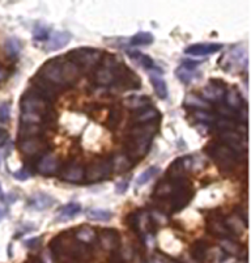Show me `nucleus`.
<instances>
[{
  "instance_id": "27",
  "label": "nucleus",
  "mask_w": 251,
  "mask_h": 263,
  "mask_svg": "<svg viewBox=\"0 0 251 263\" xmlns=\"http://www.w3.org/2000/svg\"><path fill=\"white\" fill-rule=\"evenodd\" d=\"M41 133H42V128H41L40 124L21 123L18 136H20V140L29 139V138H37V136H40Z\"/></svg>"
},
{
  "instance_id": "8",
  "label": "nucleus",
  "mask_w": 251,
  "mask_h": 263,
  "mask_svg": "<svg viewBox=\"0 0 251 263\" xmlns=\"http://www.w3.org/2000/svg\"><path fill=\"white\" fill-rule=\"evenodd\" d=\"M18 149L21 154L26 157L34 159L38 156H44L49 149V144L45 142L42 138H29V139H23L18 143Z\"/></svg>"
},
{
  "instance_id": "11",
  "label": "nucleus",
  "mask_w": 251,
  "mask_h": 263,
  "mask_svg": "<svg viewBox=\"0 0 251 263\" xmlns=\"http://www.w3.org/2000/svg\"><path fill=\"white\" fill-rule=\"evenodd\" d=\"M207 229L208 232L217 237L224 238H231V233L229 232L228 227L225 224V219L220 214H215L212 212L209 217L207 219Z\"/></svg>"
},
{
  "instance_id": "28",
  "label": "nucleus",
  "mask_w": 251,
  "mask_h": 263,
  "mask_svg": "<svg viewBox=\"0 0 251 263\" xmlns=\"http://www.w3.org/2000/svg\"><path fill=\"white\" fill-rule=\"evenodd\" d=\"M208 243L205 241H197L191 248V257L198 262H202L205 259L208 254Z\"/></svg>"
},
{
  "instance_id": "16",
  "label": "nucleus",
  "mask_w": 251,
  "mask_h": 263,
  "mask_svg": "<svg viewBox=\"0 0 251 263\" xmlns=\"http://www.w3.org/2000/svg\"><path fill=\"white\" fill-rule=\"evenodd\" d=\"M84 166L80 164H69L62 171L61 178L64 182L78 183L84 179Z\"/></svg>"
},
{
  "instance_id": "3",
  "label": "nucleus",
  "mask_w": 251,
  "mask_h": 263,
  "mask_svg": "<svg viewBox=\"0 0 251 263\" xmlns=\"http://www.w3.org/2000/svg\"><path fill=\"white\" fill-rule=\"evenodd\" d=\"M207 154L214 159L217 166L224 172H231L238 162V155L234 154L230 148L224 144L212 143L207 147Z\"/></svg>"
},
{
  "instance_id": "25",
  "label": "nucleus",
  "mask_w": 251,
  "mask_h": 263,
  "mask_svg": "<svg viewBox=\"0 0 251 263\" xmlns=\"http://www.w3.org/2000/svg\"><path fill=\"white\" fill-rule=\"evenodd\" d=\"M150 83H152L153 89H155V93H156L159 99H167V84L161 76L152 73L150 75Z\"/></svg>"
},
{
  "instance_id": "34",
  "label": "nucleus",
  "mask_w": 251,
  "mask_h": 263,
  "mask_svg": "<svg viewBox=\"0 0 251 263\" xmlns=\"http://www.w3.org/2000/svg\"><path fill=\"white\" fill-rule=\"evenodd\" d=\"M20 49H21V44L17 38L12 37L7 40L6 51L7 54H8V57H11V58H17V55L20 54Z\"/></svg>"
},
{
  "instance_id": "9",
  "label": "nucleus",
  "mask_w": 251,
  "mask_h": 263,
  "mask_svg": "<svg viewBox=\"0 0 251 263\" xmlns=\"http://www.w3.org/2000/svg\"><path fill=\"white\" fill-rule=\"evenodd\" d=\"M220 139L222 144L230 148L237 155L246 152L247 149V140L238 131H220Z\"/></svg>"
},
{
  "instance_id": "40",
  "label": "nucleus",
  "mask_w": 251,
  "mask_h": 263,
  "mask_svg": "<svg viewBox=\"0 0 251 263\" xmlns=\"http://www.w3.org/2000/svg\"><path fill=\"white\" fill-rule=\"evenodd\" d=\"M121 113H119L118 110H111L109 114V121H107V124H109L110 128H114L117 127L121 122Z\"/></svg>"
},
{
  "instance_id": "23",
  "label": "nucleus",
  "mask_w": 251,
  "mask_h": 263,
  "mask_svg": "<svg viewBox=\"0 0 251 263\" xmlns=\"http://www.w3.org/2000/svg\"><path fill=\"white\" fill-rule=\"evenodd\" d=\"M174 187H176V183L170 182V181H161L155 189L153 197L157 198V199H170Z\"/></svg>"
},
{
  "instance_id": "17",
  "label": "nucleus",
  "mask_w": 251,
  "mask_h": 263,
  "mask_svg": "<svg viewBox=\"0 0 251 263\" xmlns=\"http://www.w3.org/2000/svg\"><path fill=\"white\" fill-rule=\"evenodd\" d=\"M72 35L68 32H54L49 35V41H47V51H58V50L63 49L64 46L69 44Z\"/></svg>"
},
{
  "instance_id": "29",
  "label": "nucleus",
  "mask_w": 251,
  "mask_h": 263,
  "mask_svg": "<svg viewBox=\"0 0 251 263\" xmlns=\"http://www.w3.org/2000/svg\"><path fill=\"white\" fill-rule=\"evenodd\" d=\"M128 57H130L133 62H136L138 64L144 67L145 70H150V68L155 67V62L152 61V58H149L148 55L143 54V52L140 51H128Z\"/></svg>"
},
{
  "instance_id": "4",
  "label": "nucleus",
  "mask_w": 251,
  "mask_h": 263,
  "mask_svg": "<svg viewBox=\"0 0 251 263\" xmlns=\"http://www.w3.org/2000/svg\"><path fill=\"white\" fill-rule=\"evenodd\" d=\"M49 101H46L37 93L33 92L32 89H29L23 96L20 101V107L23 114H33V116L42 117L45 119L49 116Z\"/></svg>"
},
{
  "instance_id": "31",
  "label": "nucleus",
  "mask_w": 251,
  "mask_h": 263,
  "mask_svg": "<svg viewBox=\"0 0 251 263\" xmlns=\"http://www.w3.org/2000/svg\"><path fill=\"white\" fill-rule=\"evenodd\" d=\"M111 212L102 209H90L87 211V217L95 221H109L111 219Z\"/></svg>"
},
{
  "instance_id": "22",
  "label": "nucleus",
  "mask_w": 251,
  "mask_h": 263,
  "mask_svg": "<svg viewBox=\"0 0 251 263\" xmlns=\"http://www.w3.org/2000/svg\"><path fill=\"white\" fill-rule=\"evenodd\" d=\"M81 211V205L76 202H71L68 204L63 205L61 210L58 211V216H56V221H66V220L72 219L76 215H79V212Z\"/></svg>"
},
{
  "instance_id": "36",
  "label": "nucleus",
  "mask_w": 251,
  "mask_h": 263,
  "mask_svg": "<svg viewBox=\"0 0 251 263\" xmlns=\"http://www.w3.org/2000/svg\"><path fill=\"white\" fill-rule=\"evenodd\" d=\"M176 75L179 80L183 81V83H186V84L191 83V81H192V79L195 78V72H194V70L186 68L185 66H181L179 68H177Z\"/></svg>"
},
{
  "instance_id": "38",
  "label": "nucleus",
  "mask_w": 251,
  "mask_h": 263,
  "mask_svg": "<svg viewBox=\"0 0 251 263\" xmlns=\"http://www.w3.org/2000/svg\"><path fill=\"white\" fill-rule=\"evenodd\" d=\"M9 114H11V105H9V102L0 104V123H7L9 121Z\"/></svg>"
},
{
  "instance_id": "33",
  "label": "nucleus",
  "mask_w": 251,
  "mask_h": 263,
  "mask_svg": "<svg viewBox=\"0 0 251 263\" xmlns=\"http://www.w3.org/2000/svg\"><path fill=\"white\" fill-rule=\"evenodd\" d=\"M221 248L230 255H240L242 252V248L238 242H236L231 238H224L221 241Z\"/></svg>"
},
{
  "instance_id": "47",
  "label": "nucleus",
  "mask_w": 251,
  "mask_h": 263,
  "mask_svg": "<svg viewBox=\"0 0 251 263\" xmlns=\"http://www.w3.org/2000/svg\"><path fill=\"white\" fill-rule=\"evenodd\" d=\"M0 193H2V186H0Z\"/></svg>"
},
{
  "instance_id": "10",
  "label": "nucleus",
  "mask_w": 251,
  "mask_h": 263,
  "mask_svg": "<svg viewBox=\"0 0 251 263\" xmlns=\"http://www.w3.org/2000/svg\"><path fill=\"white\" fill-rule=\"evenodd\" d=\"M191 157H181V159H177L176 161L171 162V165L167 169V181H170L173 183H178L183 179H186V173L190 171L191 166Z\"/></svg>"
},
{
  "instance_id": "2",
  "label": "nucleus",
  "mask_w": 251,
  "mask_h": 263,
  "mask_svg": "<svg viewBox=\"0 0 251 263\" xmlns=\"http://www.w3.org/2000/svg\"><path fill=\"white\" fill-rule=\"evenodd\" d=\"M157 122L148 124H136L131 130L130 138L126 143L128 159L132 162L142 160L149 151L153 135L157 133Z\"/></svg>"
},
{
  "instance_id": "1",
  "label": "nucleus",
  "mask_w": 251,
  "mask_h": 263,
  "mask_svg": "<svg viewBox=\"0 0 251 263\" xmlns=\"http://www.w3.org/2000/svg\"><path fill=\"white\" fill-rule=\"evenodd\" d=\"M80 75V68L67 58H54L44 64L40 78L55 88L71 85Z\"/></svg>"
},
{
  "instance_id": "43",
  "label": "nucleus",
  "mask_w": 251,
  "mask_h": 263,
  "mask_svg": "<svg viewBox=\"0 0 251 263\" xmlns=\"http://www.w3.org/2000/svg\"><path fill=\"white\" fill-rule=\"evenodd\" d=\"M9 139V133L6 130V128H0V147L7 144Z\"/></svg>"
},
{
  "instance_id": "44",
  "label": "nucleus",
  "mask_w": 251,
  "mask_h": 263,
  "mask_svg": "<svg viewBox=\"0 0 251 263\" xmlns=\"http://www.w3.org/2000/svg\"><path fill=\"white\" fill-rule=\"evenodd\" d=\"M40 242H41V238L35 237V238H32V240L25 241V245L28 246V248H30V249H35V248H38V246H40Z\"/></svg>"
},
{
  "instance_id": "24",
  "label": "nucleus",
  "mask_w": 251,
  "mask_h": 263,
  "mask_svg": "<svg viewBox=\"0 0 251 263\" xmlns=\"http://www.w3.org/2000/svg\"><path fill=\"white\" fill-rule=\"evenodd\" d=\"M75 238L81 243H85V245H90L93 241L97 238V234L93 231L90 227L83 226L75 232Z\"/></svg>"
},
{
  "instance_id": "20",
  "label": "nucleus",
  "mask_w": 251,
  "mask_h": 263,
  "mask_svg": "<svg viewBox=\"0 0 251 263\" xmlns=\"http://www.w3.org/2000/svg\"><path fill=\"white\" fill-rule=\"evenodd\" d=\"M110 162H111V171H114L115 173H126L135 164V162H132L128 159V156L126 154L115 155L113 160H110Z\"/></svg>"
},
{
  "instance_id": "32",
  "label": "nucleus",
  "mask_w": 251,
  "mask_h": 263,
  "mask_svg": "<svg viewBox=\"0 0 251 263\" xmlns=\"http://www.w3.org/2000/svg\"><path fill=\"white\" fill-rule=\"evenodd\" d=\"M153 34L149 32H139L131 38V45L132 46H145V45H150L153 42Z\"/></svg>"
},
{
  "instance_id": "45",
  "label": "nucleus",
  "mask_w": 251,
  "mask_h": 263,
  "mask_svg": "<svg viewBox=\"0 0 251 263\" xmlns=\"http://www.w3.org/2000/svg\"><path fill=\"white\" fill-rule=\"evenodd\" d=\"M7 78H8V73H7L3 68H0V83H3Z\"/></svg>"
},
{
  "instance_id": "19",
  "label": "nucleus",
  "mask_w": 251,
  "mask_h": 263,
  "mask_svg": "<svg viewBox=\"0 0 251 263\" xmlns=\"http://www.w3.org/2000/svg\"><path fill=\"white\" fill-rule=\"evenodd\" d=\"M160 119V113L156 109L147 106L144 109L136 110V113L133 114L132 121L135 124H148L157 122Z\"/></svg>"
},
{
  "instance_id": "5",
  "label": "nucleus",
  "mask_w": 251,
  "mask_h": 263,
  "mask_svg": "<svg viewBox=\"0 0 251 263\" xmlns=\"http://www.w3.org/2000/svg\"><path fill=\"white\" fill-rule=\"evenodd\" d=\"M102 52L99 49H90V47H80L69 51L66 58L80 67H92L97 66L102 59Z\"/></svg>"
},
{
  "instance_id": "41",
  "label": "nucleus",
  "mask_w": 251,
  "mask_h": 263,
  "mask_svg": "<svg viewBox=\"0 0 251 263\" xmlns=\"http://www.w3.org/2000/svg\"><path fill=\"white\" fill-rule=\"evenodd\" d=\"M128 185H130V177L119 179L118 182L115 183V191L118 194H124L126 193V190L128 189Z\"/></svg>"
},
{
  "instance_id": "35",
  "label": "nucleus",
  "mask_w": 251,
  "mask_h": 263,
  "mask_svg": "<svg viewBox=\"0 0 251 263\" xmlns=\"http://www.w3.org/2000/svg\"><path fill=\"white\" fill-rule=\"evenodd\" d=\"M159 171H160L159 166H149L147 171L143 172V173L138 177V179H136V185L143 186V185H145L147 182H149L150 179H152L153 177L159 173Z\"/></svg>"
},
{
  "instance_id": "39",
  "label": "nucleus",
  "mask_w": 251,
  "mask_h": 263,
  "mask_svg": "<svg viewBox=\"0 0 251 263\" xmlns=\"http://www.w3.org/2000/svg\"><path fill=\"white\" fill-rule=\"evenodd\" d=\"M49 29L44 25H37L34 29V38L38 41H46L49 38Z\"/></svg>"
},
{
  "instance_id": "6",
  "label": "nucleus",
  "mask_w": 251,
  "mask_h": 263,
  "mask_svg": "<svg viewBox=\"0 0 251 263\" xmlns=\"http://www.w3.org/2000/svg\"><path fill=\"white\" fill-rule=\"evenodd\" d=\"M113 85H115L119 90H133L140 88L142 81L131 68L119 63L115 68V80Z\"/></svg>"
},
{
  "instance_id": "12",
  "label": "nucleus",
  "mask_w": 251,
  "mask_h": 263,
  "mask_svg": "<svg viewBox=\"0 0 251 263\" xmlns=\"http://www.w3.org/2000/svg\"><path fill=\"white\" fill-rule=\"evenodd\" d=\"M97 238H99V242L101 243L102 248L106 249V250L115 252L121 248V237H119L118 231H115V229H102Z\"/></svg>"
},
{
  "instance_id": "15",
  "label": "nucleus",
  "mask_w": 251,
  "mask_h": 263,
  "mask_svg": "<svg viewBox=\"0 0 251 263\" xmlns=\"http://www.w3.org/2000/svg\"><path fill=\"white\" fill-rule=\"evenodd\" d=\"M221 49L222 45L220 44H197L186 47L185 54L192 55V57H205V55L215 54Z\"/></svg>"
},
{
  "instance_id": "13",
  "label": "nucleus",
  "mask_w": 251,
  "mask_h": 263,
  "mask_svg": "<svg viewBox=\"0 0 251 263\" xmlns=\"http://www.w3.org/2000/svg\"><path fill=\"white\" fill-rule=\"evenodd\" d=\"M224 83L219 80H211L208 83L207 87L203 89V99L207 102H219L220 100L224 99L226 89L225 87H222Z\"/></svg>"
},
{
  "instance_id": "7",
  "label": "nucleus",
  "mask_w": 251,
  "mask_h": 263,
  "mask_svg": "<svg viewBox=\"0 0 251 263\" xmlns=\"http://www.w3.org/2000/svg\"><path fill=\"white\" fill-rule=\"evenodd\" d=\"M84 179L87 182H100L106 178L111 172V162L110 160H93L87 168H84Z\"/></svg>"
},
{
  "instance_id": "14",
  "label": "nucleus",
  "mask_w": 251,
  "mask_h": 263,
  "mask_svg": "<svg viewBox=\"0 0 251 263\" xmlns=\"http://www.w3.org/2000/svg\"><path fill=\"white\" fill-rule=\"evenodd\" d=\"M55 203V199L46 193H34L32 197L28 199V205L32 207L35 211H44V210L50 209Z\"/></svg>"
},
{
  "instance_id": "30",
  "label": "nucleus",
  "mask_w": 251,
  "mask_h": 263,
  "mask_svg": "<svg viewBox=\"0 0 251 263\" xmlns=\"http://www.w3.org/2000/svg\"><path fill=\"white\" fill-rule=\"evenodd\" d=\"M150 100L148 99V97H145V96H132V97H130L128 100H126L124 101V106H127L128 109H133V110H140V109H144V107H147V105L149 104Z\"/></svg>"
},
{
  "instance_id": "26",
  "label": "nucleus",
  "mask_w": 251,
  "mask_h": 263,
  "mask_svg": "<svg viewBox=\"0 0 251 263\" xmlns=\"http://www.w3.org/2000/svg\"><path fill=\"white\" fill-rule=\"evenodd\" d=\"M185 106L192 107V109L200 110V111H207L211 107V105H209V102L205 101L203 97L195 95H188L185 100Z\"/></svg>"
},
{
  "instance_id": "21",
  "label": "nucleus",
  "mask_w": 251,
  "mask_h": 263,
  "mask_svg": "<svg viewBox=\"0 0 251 263\" xmlns=\"http://www.w3.org/2000/svg\"><path fill=\"white\" fill-rule=\"evenodd\" d=\"M224 99H225L226 106L229 109L234 110V111H240V110L245 109L242 106V96H241V93L236 88H230L229 90H226L225 95H224Z\"/></svg>"
},
{
  "instance_id": "46",
  "label": "nucleus",
  "mask_w": 251,
  "mask_h": 263,
  "mask_svg": "<svg viewBox=\"0 0 251 263\" xmlns=\"http://www.w3.org/2000/svg\"><path fill=\"white\" fill-rule=\"evenodd\" d=\"M6 210L4 209H2V207H0V220H3L4 219V216H6Z\"/></svg>"
},
{
  "instance_id": "18",
  "label": "nucleus",
  "mask_w": 251,
  "mask_h": 263,
  "mask_svg": "<svg viewBox=\"0 0 251 263\" xmlns=\"http://www.w3.org/2000/svg\"><path fill=\"white\" fill-rule=\"evenodd\" d=\"M59 168V161L54 155H44L37 162V171L44 176H52Z\"/></svg>"
},
{
  "instance_id": "42",
  "label": "nucleus",
  "mask_w": 251,
  "mask_h": 263,
  "mask_svg": "<svg viewBox=\"0 0 251 263\" xmlns=\"http://www.w3.org/2000/svg\"><path fill=\"white\" fill-rule=\"evenodd\" d=\"M13 176H15V178L20 179V181H25L26 178H29L30 177V173L28 171H26V168L21 169V171L16 172V173H13Z\"/></svg>"
},
{
  "instance_id": "37",
  "label": "nucleus",
  "mask_w": 251,
  "mask_h": 263,
  "mask_svg": "<svg viewBox=\"0 0 251 263\" xmlns=\"http://www.w3.org/2000/svg\"><path fill=\"white\" fill-rule=\"evenodd\" d=\"M194 117L200 122H205V123H214L216 122V117L214 114H209L208 111H200V110H197L194 113Z\"/></svg>"
}]
</instances>
